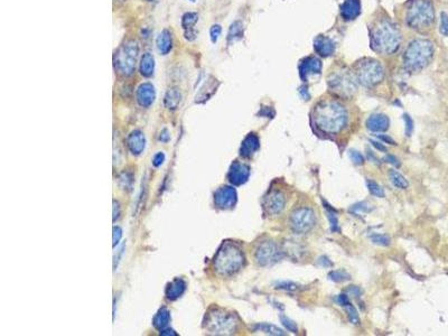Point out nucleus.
<instances>
[{
	"instance_id": "1",
	"label": "nucleus",
	"mask_w": 448,
	"mask_h": 336,
	"mask_svg": "<svg viewBox=\"0 0 448 336\" xmlns=\"http://www.w3.org/2000/svg\"><path fill=\"white\" fill-rule=\"evenodd\" d=\"M313 120L318 129L326 134H337L348 123V112L336 101H321L315 105Z\"/></svg>"
},
{
	"instance_id": "2",
	"label": "nucleus",
	"mask_w": 448,
	"mask_h": 336,
	"mask_svg": "<svg viewBox=\"0 0 448 336\" xmlns=\"http://www.w3.org/2000/svg\"><path fill=\"white\" fill-rule=\"evenodd\" d=\"M401 32L390 20H381L371 28L370 45L374 52L382 55L396 53L401 45Z\"/></svg>"
},
{
	"instance_id": "3",
	"label": "nucleus",
	"mask_w": 448,
	"mask_h": 336,
	"mask_svg": "<svg viewBox=\"0 0 448 336\" xmlns=\"http://www.w3.org/2000/svg\"><path fill=\"white\" fill-rule=\"evenodd\" d=\"M435 53L434 44L428 40L418 39L407 46L404 54V65L407 71L419 72L428 66Z\"/></svg>"
},
{
	"instance_id": "4",
	"label": "nucleus",
	"mask_w": 448,
	"mask_h": 336,
	"mask_svg": "<svg viewBox=\"0 0 448 336\" xmlns=\"http://www.w3.org/2000/svg\"><path fill=\"white\" fill-rule=\"evenodd\" d=\"M435 20V10L430 0H411L407 9L406 22L410 28L423 31Z\"/></svg>"
},
{
	"instance_id": "5",
	"label": "nucleus",
	"mask_w": 448,
	"mask_h": 336,
	"mask_svg": "<svg viewBox=\"0 0 448 336\" xmlns=\"http://www.w3.org/2000/svg\"><path fill=\"white\" fill-rule=\"evenodd\" d=\"M139 55V45L136 40H130L123 43L118 48L114 56L116 70L125 77H130L136 71Z\"/></svg>"
},
{
	"instance_id": "6",
	"label": "nucleus",
	"mask_w": 448,
	"mask_h": 336,
	"mask_svg": "<svg viewBox=\"0 0 448 336\" xmlns=\"http://www.w3.org/2000/svg\"><path fill=\"white\" fill-rule=\"evenodd\" d=\"M385 78V70L380 62L372 59H365L356 64L355 79L365 88H372Z\"/></svg>"
},
{
	"instance_id": "7",
	"label": "nucleus",
	"mask_w": 448,
	"mask_h": 336,
	"mask_svg": "<svg viewBox=\"0 0 448 336\" xmlns=\"http://www.w3.org/2000/svg\"><path fill=\"white\" fill-rule=\"evenodd\" d=\"M244 257L238 248L232 244L225 245L217 258V267L223 274H232L243 265Z\"/></svg>"
},
{
	"instance_id": "8",
	"label": "nucleus",
	"mask_w": 448,
	"mask_h": 336,
	"mask_svg": "<svg viewBox=\"0 0 448 336\" xmlns=\"http://www.w3.org/2000/svg\"><path fill=\"white\" fill-rule=\"evenodd\" d=\"M291 226L298 235L310 232L316 224V214L312 207L303 206L296 209L291 215Z\"/></svg>"
},
{
	"instance_id": "9",
	"label": "nucleus",
	"mask_w": 448,
	"mask_h": 336,
	"mask_svg": "<svg viewBox=\"0 0 448 336\" xmlns=\"http://www.w3.org/2000/svg\"><path fill=\"white\" fill-rule=\"evenodd\" d=\"M356 79L351 73L345 71L333 73L329 79V86L338 96L350 98L356 90Z\"/></svg>"
},
{
	"instance_id": "10",
	"label": "nucleus",
	"mask_w": 448,
	"mask_h": 336,
	"mask_svg": "<svg viewBox=\"0 0 448 336\" xmlns=\"http://www.w3.org/2000/svg\"><path fill=\"white\" fill-rule=\"evenodd\" d=\"M255 258H257L259 265L267 267L279 261L282 258V252L276 243L268 240L259 245L257 252H255Z\"/></svg>"
},
{
	"instance_id": "11",
	"label": "nucleus",
	"mask_w": 448,
	"mask_h": 336,
	"mask_svg": "<svg viewBox=\"0 0 448 336\" xmlns=\"http://www.w3.org/2000/svg\"><path fill=\"white\" fill-rule=\"evenodd\" d=\"M265 209L270 215L281 213L286 206V196L280 191H273L266 196Z\"/></svg>"
},
{
	"instance_id": "12",
	"label": "nucleus",
	"mask_w": 448,
	"mask_h": 336,
	"mask_svg": "<svg viewBox=\"0 0 448 336\" xmlns=\"http://www.w3.org/2000/svg\"><path fill=\"white\" fill-rule=\"evenodd\" d=\"M322 72V62L321 59L317 58H310L304 59L299 64V77L302 79L303 82H307L308 78L312 75L321 74Z\"/></svg>"
},
{
	"instance_id": "13",
	"label": "nucleus",
	"mask_w": 448,
	"mask_h": 336,
	"mask_svg": "<svg viewBox=\"0 0 448 336\" xmlns=\"http://www.w3.org/2000/svg\"><path fill=\"white\" fill-rule=\"evenodd\" d=\"M314 50L322 58H330L335 52V43L329 37L318 36L314 40Z\"/></svg>"
},
{
	"instance_id": "14",
	"label": "nucleus",
	"mask_w": 448,
	"mask_h": 336,
	"mask_svg": "<svg viewBox=\"0 0 448 336\" xmlns=\"http://www.w3.org/2000/svg\"><path fill=\"white\" fill-rule=\"evenodd\" d=\"M155 88H154L152 83L145 82L139 85L137 91V99L142 107H149V105H152L154 100H155Z\"/></svg>"
},
{
	"instance_id": "15",
	"label": "nucleus",
	"mask_w": 448,
	"mask_h": 336,
	"mask_svg": "<svg viewBox=\"0 0 448 336\" xmlns=\"http://www.w3.org/2000/svg\"><path fill=\"white\" fill-rule=\"evenodd\" d=\"M390 120L386 115L382 113H375L369 117L367 120V127L369 130L373 131V133H383L389 129Z\"/></svg>"
},
{
	"instance_id": "16",
	"label": "nucleus",
	"mask_w": 448,
	"mask_h": 336,
	"mask_svg": "<svg viewBox=\"0 0 448 336\" xmlns=\"http://www.w3.org/2000/svg\"><path fill=\"white\" fill-rule=\"evenodd\" d=\"M361 14L360 0H344L341 6V16L344 20H354Z\"/></svg>"
},
{
	"instance_id": "17",
	"label": "nucleus",
	"mask_w": 448,
	"mask_h": 336,
	"mask_svg": "<svg viewBox=\"0 0 448 336\" xmlns=\"http://www.w3.org/2000/svg\"><path fill=\"white\" fill-rule=\"evenodd\" d=\"M156 48L161 55H167L173 50V36L168 29H163L156 37Z\"/></svg>"
},
{
	"instance_id": "18",
	"label": "nucleus",
	"mask_w": 448,
	"mask_h": 336,
	"mask_svg": "<svg viewBox=\"0 0 448 336\" xmlns=\"http://www.w3.org/2000/svg\"><path fill=\"white\" fill-rule=\"evenodd\" d=\"M249 167H247L246 165L234 164L232 166L231 171H230L229 177L233 184L241 185L247 182L248 178H249Z\"/></svg>"
},
{
	"instance_id": "19",
	"label": "nucleus",
	"mask_w": 448,
	"mask_h": 336,
	"mask_svg": "<svg viewBox=\"0 0 448 336\" xmlns=\"http://www.w3.org/2000/svg\"><path fill=\"white\" fill-rule=\"evenodd\" d=\"M156 67V61L153 54L150 53H144L140 58V62H139V72L142 77L150 78L153 77L155 73Z\"/></svg>"
},
{
	"instance_id": "20",
	"label": "nucleus",
	"mask_w": 448,
	"mask_h": 336,
	"mask_svg": "<svg viewBox=\"0 0 448 336\" xmlns=\"http://www.w3.org/2000/svg\"><path fill=\"white\" fill-rule=\"evenodd\" d=\"M336 301H337L338 305L342 306V307L345 309L346 314H348V316H349L350 322H351L352 324H354V325H357V324L360 323V317H359V314H357V312H356V309H355L354 306L350 303L349 296L345 295V294L338 295V297L336 298Z\"/></svg>"
},
{
	"instance_id": "21",
	"label": "nucleus",
	"mask_w": 448,
	"mask_h": 336,
	"mask_svg": "<svg viewBox=\"0 0 448 336\" xmlns=\"http://www.w3.org/2000/svg\"><path fill=\"white\" fill-rule=\"evenodd\" d=\"M216 202L221 207H231L236 202V193L232 187H222L216 195Z\"/></svg>"
},
{
	"instance_id": "22",
	"label": "nucleus",
	"mask_w": 448,
	"mask_h": 336,
	"mask_svg": "<svg viewBox=\"0 0 448 336\" xmlns=\"http://www.w3.org/2000/svg\"><path fill=\"white\" fill-rule=\"evenodd\" d=\"M260 147V142H259V138L254 134H250L248 137L244 139L241 147V155L244 157H250L253 155Z\"/></svg>"
},
{
	"instance_id": "23",
	"label": "nucleus",
	"mask_w": 448,
	"mask_h": 336,
	"mask_svg": "<svg viewBox=\"0 0 448 336\" xmlns=\"http://www.w3.org/2000/svg\"><path fill=\"white\" fill-rule=\"evenodd\" d=\"M243 37V24L239 20L232 22L228 32V41L233 43V41L242 40Z\"/></svg>"
},
{
	"instance_id": "24",
	"label": "nucleus",
	"mask_w": 448,
	"mask_h": 336,
	"mask_svg": "<svg viewBox=\"0 0 448 336\" xmlns=\"http://www.w3.org/2000/svg\"><path fill=\"white\" fill-rule=\"evenodd\" d=\"M197 21H198V15L196 13H193V11H188V13H185L182 16L180 25H182L184 31H187V29L194 28V26Z\"/></svg>"
},
{
	"instance_id": "25",
	"label": "nucleus",
	"mask_w": 448,
	"mask_h": 336,
	"mask_svg": "<svg viewBox=\"0 0 448 336\" xmlns=\"http://www.w3.org/2000/svg\"><path fill=\"white\" fill-rule=\"evenodd\" d=\"M180 93L178 90L172 89L166 93L165 97V103H166L168 109H176V107L179 104L180 102Z\"/></svg>"
},
{
	"instance_id": "26",
	"label": "nucleus",
	"mask_w": 448,
	"mask_h": 336,
	"mask_svg": "<svg viewBox=\"0 0 448 336\" xmlns=\"http://www.w3.org/2000/svg\"><path fill=\"white\" fill-rule=\"evenodd\" d=\"M389 175H390L391 182H392V184L394 185V187L400 188V190H406V188L409 186V183H408V180L406 179V177L404 175H401V174L398 171H391Z\"/></svg>"
},
{
	"instance_id": "27",
	"label": "nucleus",
	"mask_w": 448,
	"mask_h": 336,
	"mask_svg": "<svg viewBox=\"0 0 448 336\" xmlns=\"http://www.w3.org/2000/svg\"><path fill=\"white\" fill-rule=\"evenodd\" d=\"M324 209H326L327 211V217H329L332 232H340V226H338V221L336 214H335V210L332 209V207L325 202H324Z\"/></svg>"
},
{
	"instance_id": "28",
	"label": "nucleus",
	"mask_w": 448,
	"mask_h": 336,
	"mask_svg": "<svg viewBox=\"0 0 448 336\" xmlns=\"http://www.w3.org/2000/svg\"><path fill=\"white\" fill-rule=\"evenodd\" d=\"M255 328L259 331L263 332V333L269 334V335H285L286 333L282 330H280L279 327L271 325V324H260V325H257Z\"/></svg>"
},
{
	"instance_id": "29",
	"label": "nucleus",
	"mask_w": 448,
	"mask_h": 336,
	"mask_svg": "<svg viewBox=\"0 0 448 336\" xmlns=\"http://www.w3.org/2000/svg\"><path fill=\"white\" fill-rule=\"evenodd\" d=\"M367 186H368L369 192H370V194L375 196V198H383L386 196L385 190H383V188L380 186L378 183L373 182V180H367Z\"/></svg>"
},
{
	"instance_id": "30",
	"label": "nucleus",
	"mask_w": 448,
	"mask_h": 336,
	"mask_svg": "<svg viewBox=\"0 0 448 336\" xmlns=\"http://www.w3.org/2000/svg\"><path fill=\"white\" fill-rule=\"evenodd\" d=\"M329 278L330 280H332L334 282H344L350 280V275L346 273V271L343 270H335L332 271V273L329 274Z\"/></svg>"
},
{
	"instance_id": "31",
	"label": "nucleus",
	"mask_w": 448,
	"mask_h": 336,
	"mask_svg": "<svg viewBox=\"0 0 448 336\" xmlns=\"http://www.w3.org/2000/svg\"><path fill=\"white\" fill-rule=\"evenodd\" d=\"M279 318H280V322L282 325L287 328L289 332H292V333H295V334L298 333V326H297V324L293 322V320H292L291 318H288V317H286L282 314L279 316Z\"/></svg>"
},
{
	"instance_id": "32",
	"label": "nucleus",
	"mask_w": 448,
	"mask_h": 336,
	"mask_svg": "<svg viewBox=\"0 0 448 336\" xmlns=\"http://www.w3.org/2000/svg\"><path fill=\"white\" fill-rule=\"evenodd\" d=\"M222 34V26L219 24H214L210 28V40L213 44H216Z\"/></svg>"
},
{
	"instance_id": "33",
	"label": "nucleus",
	"mask_w": 448,
	"mask_h": 336,
	"mask_svg": "<svg viewBox=\"0 0 448 336\" xmlns=\"http://www.w3.org/2000/svg\"><path fill=\"white\" fill-rule=\"evenodd\" d=\"M298 285L292 281H281L276 286V288L286 290V292H296V290H298Z\"/></svg>"
},
{
	"instance_id": "34",
	"label": "nucleus",
	"mask_w": 448,
	"mask_h": 336,
	"mask_svg": "<svg viewBox=\"0 0 448 336\" xmlns=\"http://www.w3.org/2000/svg\"><path fill=\"white\" fill-rule=\"evenodd\" d=\"M371 240L373 243L382 245V247H387V245L390 244V239L385 235H378V233H376V235H373L371 237Z\"/></svg>"
},
{
	"instance_id": "35",
	"label": "nucleus",
	"mask_w": 448,
	"mask_h": 336,
	"mask_svg": "<svg viewBox=\"0 0 448 336\" xmlns=\"http://www.w3.org/2000/svg\"><path fill=\"white\" fill-rule=\"evenodd\" d=\"M439 32L442 35L448 36V15L446 13H442L440 15Z\"/></svg>"
},
{
	"instance_id": "36",
	"label": "nucleus",
	"mask_w": 448,
	"mask_h": 336,
	"mask_svg": "<svg viewBox=\"0 0 448 336\" xmlns=\"http://www.w3.org/2000/svg\"><path fill=\"white\" fill-rule=\"evenodd\" d=\"M349 155H350V158H351V160L353 161V164H355L357 166L364 164V157L361 153L356 152V150H351Z\"/></svg>"
},
{
	"instance_id": "37",
	"label": "nucleus",
	"mask_w": 448,
	"mask_h": 336,
	"mask_svg": "<svg viewBox=\"0 0 448 336\" xmlns=\"http://www.w3.org/2000/svg\"><path fill=\"white\" fill-rule=\"evenodd\" d=\"M404 120H405V124H406V135L408 136V137H410L413 131V121H412V119L410 118L409 115H405Z\"/></svg>"
},
{
	"instance_id": "38",
	"label": "nucleus",
	"mask_w": 448,
	"mask_h": 336,
	"mask_svg": "<svg viewBox=\"0 0 448 336\" xmlns=\"http://www.w3.org/2000/svg\"><path fill=\"white\" fill-rule=\"evenodd\" d=\"M184 37H185V39L190 41L194 40L195 39H196V32L194 31V28L187 29V31H184Z\"/></svg>"
},
{
	"instance_id": "39",
	"label": "nucleus",
	"mask_w": 448,
	"mask_h": 336,
	"mask_svg": "<svg viewBox=\"0 0 448 336\" xmlns=\"http://www.w3.org/2000/svg\"><path fill=\"white\" fill-rule=\"evenodd\" d=\"M385 160L387 161V163L396 166V167H399V166H400V163H399L398 158L396 156H393V155H388V156H386Z\"/></svg>"
},
{
	"instance_id": "40",
	"label": "nucleus",
	"mask_w": 448,
	"mask_h": 336,
	"mask_svg": "<svg viewBox=\"0 0 448 336\" xmlns=\"http://www.w3.org/2000/svg\"><path fill=\"white\" fill-rule=\"evenodd\" d=\"M370 142L372 143V146L375 147V148L379 150V152H383V153H386V152H387V148H386L385 146H383V143H382V142L376 141V140H370Z\"/></svg>"
},
{
	"instance_id": "41",
	"label": "nucleus",
	"mask_w": 448,
	"mask_h": 336,
	"mask_svg": "<svg viewBox=\"0 0 448 336\" xmlns=\"http://www.w3.org/2000/svg\"><path fill=\"white\" fill-rule=\"evenodd\" d=\"M378 137H379L380 139H381V140H382L383 142H388V143H390V145H393V146H396V145H397V142L394 141L392 138L389 137V136L380 135V136H378Z\"/></svg>"
},
{
	"instance_id": "42",
	"label": "nucleus",
	"mask_w": 448,
	"mask_h": 336,
	"mask_svg": "<svg viewBox=\"0 0 448 336\" xmlns=\"http://www.w3.org/2000/svg\"><path fill=\"white\" fill-rule=\"evenodd\" d=\"M318 265H321L322 267H331L333 265L332 262L330 261L329 258H326V257H321V258H319L318 260Z\"/></svg>"
},
{
	"instance_id": "43",
	"label": "nucleus",
	"mask_w": 448,
	"mask_h": 336,
	"mask_svg": "<svg viewBox=\"0 0 448 336\" xmlns=\"http://www.w3.org/2000/svg\"><path fill=\"white\" fill-rule=\"evenodd\" d=\"M299 93L300 96L304 98V100H310V93H308V89L306 86H302V88L299 89Z\"/></svg>"
},
{
	"instance_id": "44",
	"label": "nucleus",
	"mask_w": 448,
	"mask_h": 336,
	"mask_svg": "<svg viewBox=\"0 0 448 336\" xmlns=\"http://www.w3.org/2000/svg\"><path fill=\"white\" fill-rule=\"evenodd\" d=\"M348 292H349L350 294H351V295H352V296H354V297H357V296H360V294H361V292H360V289H359V288H357V287H355V286H353V287H352V288H350V289L348 290Z\"/></svg>"
},
{
	"instance_id": "45",
	"label": "nucleus",
	"mask_w": 448,
	"mask_h": 336,
	"mask_svg": "<svg viewBox=\"0 0 448 336\" xmlns=\"http://www.w3.org/2000/svg\"><path fill=\"white\" fill-rule=\"evenodd\" d=\"M147 1H149V2H155V1H157V0H147Z\"/></svg>"
},
{
	"instance_id": "46",
	"label": "nucleus",
	"mask_w": 448,
	"mask_h": 336,
	"mask_svg": "<svg viewBox=\"0 0 448 336\" xmlns=\"http://www.w3.org/2000/svg\"><path fill=\"white\" fill-rule=\"evenodd\" d=\"M188 1H191V2H195V1H196V0H188Z\"/></svg>"
}]
</instances>
